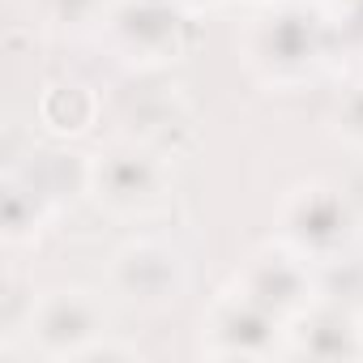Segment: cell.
<instances>
[{
  "instance_id": "5",
  "label": "cell",
  "mask_w": 363,
  "mask_h": 363,
  "mask_svg": "<svg viewBox=\"0 0 363 363\" xmlns=\"http://www.w3.org/2000/svg\"><path fill=\"white\" fill-rule=\"evenodd\" d=\"M103 333V312L86 291H48L30 312V342L48 359H82Z\"/></svg>"
},
{
  "instance_id": "1",
  "label": "cell",
  "mask_w": 363,
  "mask_h": 363,
  "mask_svg": "<svg viewBox=\"0 0 363 363\" xmlns=\"http://www.w3.org/2000/svg\"><path fill=\"white\" fill-rule=\"evenodd\" d=\"M325 35L329 26L320 22L316 9L299 5V0H282V5L265 9L248 35V60L265 82H299L325 60Z\"/></svg>"
},
{
  "instance_id": "6",
  "label": "cell",
  "mask_w": 363,
  "mask_h": 363,
  "mask_svg": "<svg viewBox=\"0 0 363 363\" xmlns=\"http://www.w3.org/2000/svg\"><path fill=\"white\" fill-rule=\"evenodd\" d=\"M94 201L111 214H141L158 201L162 189V167L150 150L137 145H120L103 158L90 162V184Z\"/></svg>"
},
{
  "instance_id": "4",
  "label": "cell",
  "mask_w": 363,
  "mask_h": 363,
  "mask_svg": "<svg viewBox=\"0 0 363 363\" xmlns=\"http://www.w3.org/2000/svg\"><path fill=\"white\" fill-rule=\"evenodd\" d=\"M240 295H248L252 303L274 312L282 325H291L295 316H303L312 308V295H316V282L308 274V257H299L291 244L257 252L248 261V269L240 274Z\"/></svg>"
},
{
  "instance_id": "2",
  "label": "cell",
  "mask_w": 363,
  "mask_h": 363,
  "mask_svg": "<svg viewBox=\"0 0 363 363\" xmlns=\"http://www.w3.org/2000/svg\"><path fill=\"white\" fill-rule=\"evenodd\" d=\"M354 231V218H350V206L337 189L329 184H308V189H295L282 206V235L286 244L308 257V261H333L346 240Z\"/></svg>"
},
{
  "instance_id": "8",
  "label": "cell",
  "mask_w": 363,
  "mask_h": 363,
  "mask_svg": "<svg viewBox=\"0 0 363 363\" xmlns=\"http://www.w3.org/2000/svg\"><path fill=\"white\" fill-rule=\"evenodd\" d=\"M278 329L282 320L274 312H265L261 303H252L248 295H227L210 325H206V350L210 354H223V359H261V354H274L278 350Z\"/></svg>"
},
{
  "instance_id": "3",
  "label": "cell",
  "mask_w": 363,
  "mask_h": 363,
  "mask_svg": "<svg viewBox=\"0 0 363 363\" xmlns=\"http://www.w3.org/2000/svg\"><path fill=\"white\" fill-rule=\"evenodd\" d=\"M103 22H107L111 43L124 60L158 65V60H175L184 52L189 22H184L175 0H124Z\"/></svg>"
},
{
  "instance_id": "13",
  "label": "cell",
  "mask_w": 363,
  "mask_h": 363,
  "mask_svg": "<svg viewBox=\"0 0 363 363\" xmlns=\"http://www.w3.org/2000/svg\"><path fill=\"white\" fill-rule=\"evenodd\" d=\"M337 26L354 39H363V0H337Z\"/></svg>"
},
{
  "instance_id": "7",
  "label": "cell",
  "mask_w": 363,
  "mask_h": 363,
  "mask_svg": "<svg viewBox=\"0 0 363 363\" xmlns=\"http://www.w3.org/2000/svg\"><path fill=\"white\" fill-rule=\"evenodd\" d=\"M111 286L137 308H167L184 291V265L162 244H128L111 261Z\"/></svg>"
},
{
  "instance_id": "14",
  "label": "cell",
  "mask_w": 363,
  "mask_h": 363,
  "mask_svg": "<svg viewBox=\"0 0 363 363\" xmlns=\"http://www.w3.org/2000/svg\"><path fill=\"white\" fill-rule=\"evenodd\" d=\"M179 5H223V0H179Z\"/></svg>"
},
{
  "instance_id": "15",
  "label": "cell",
  "mask_w": 363,
  "mask_h": 363,
  "mask_svg": "<svg viewBox=\"0 0 363 363\" xmlns=\"http://www.w3.org/2000/svg\"><path fill=\"white\" fill-rule=\"evenodd\" d=\"M359 329H363V316H359Z\"/></svg>"
},
{
  "instance_id": "9",
  "label": "cell",
  "mask_w": 363,
  "mask_h": 363,
  "mask_svg": "<svg viewBox=\"0 0 363 363\" xmlns=\"http://www.w3.org/2000/svg\"><path fill=\"white\" fill-rule=\"evenodd\" d=\"M286 337H291L295 354H312V359H354V354H363L359 316H350L333 303L308 308L303 316H295Z\"/></svg>"
},
{
  "instance_id": "12",
  "label": "cell",
  "mask_w": 363,
  "mask_h": 363,
  "mask_svg": "<svg viewBox=\"0 0 363 363\" xmlns=\"http://www.w3.org/2000/svg\"><path fill=\"white\" fill-rule=\"evenodd\" d=\"M48 9H52V18L56 22H65V26H82V22H90V18H107V0H48Z\"/></svg>"
},
{
  "instance_id": "10",
  "label": "cell",
  "mask_w": 363,
  "mask_h": 363,
  "mask_svg": "<svg viewBox=\"0 0 363 363\" xmlns=\"http://www.w3.org/2000/svg\"><path fill=\"white\" fill-rule=\"evenodd\" d=\"M94 111H99V99L90 94V86H77V82L56 86L43 99V120L56 133H86L90 120H94Z\"/></svg>"
},
{
  "instance_id": "11",
  "label": "cell",
  "mask_w": 363,
  "mask_h": 363,
  "mask_svg": "<svg viewBox=\"0 0 363 363\" xmlns=\"http://www.w3.org/2000/svg\"><path fill=\"white\" fill-rule=\"evenodd\" d=\"M333 128H337V137H342L346 145L363 150V77L337 99V107H333Z\"/></svg>"
}]
</instances>
